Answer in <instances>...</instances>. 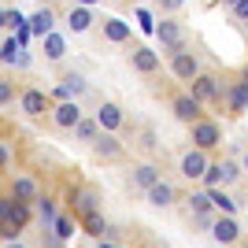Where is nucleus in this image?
Masks as SVG:
<instances>
[{
    "label": "nucleus",
    "mask_w": 248,
    "mask_h": 248,
    "mask_svg": "<svg viewBox=\"0 0 248 248\" xmlns=\"http://www.w3.org/2000/svg\"><path fill=\"white\" fill-rule=\"evenodd\" d=\"M26 218H30V204H26V200H19V197L4 200V222H0V233H4V237H15V233L26 226Z\"/></svg>",
    "instance_id": "obj_1"
},
{
    "label": "nucleus",
    "mask_w": 248,
    "mask_h": 248,
    "mask_svg": "<svg viewBox=\"0 0 248 248\" xmlns=\"http://www.w3.org/2000/svg\"><path fill=\"white\" fill-rule=\"evenodd\" d=\"M193 126V148H204V152H211L215 145H222V130H218V123H207V119H197Z\"/></svg>",
    "instance_id": "obj_2"
},
{
    "label": "nucleus",
    "mask_w": 248,
    "mask_h": 248,
    "mask_svg": "<svg viewBox=\"0 0 248 248\" xmlns=\"http://www.w3.org/2000/svg\"><path fill=\"white\" fill-rule=\"evenodd\" d=\"M170 71H174L178 82H193L200 74V63H197L193 52H174V56H170Z\"/></svg>",
    "instance_id": "obj_3"
},
{
    "label": "nucleus",
    "mask_w": 248,
    "mask_h": 248,
    "mask_svg": "<svg viewBox=\"0 0 248 248\" xmlns=\"http://www.w3.org/2000/svg\"><path fill=\"white\" fill-rule=\"evenodd\" d=\"M211 237L218 241V245H233V241L241 237V226L233 215H215V222H211Z\"/></svg>",
    "instance_id": "obj_4"
},
{
    "label": "nucleus",
    "mask_w": 248,
    "mask_h": 248,
    "mask_svg": "<svg viewBox=\"0 0 248 248\" xmlns=\"http://www.w3.org/2000/svg\"><path fill=\"white\" fill-rule=\"evenodd\" d=\"M207 163H211V159H207L204 148H193V152L182 155V174H186L189 182H200V178H204V170H207Z\"/></svg>",
    "instance_id": "obj_5"
},
{
    "label": "nucleus",
    "mask_w": 248,
    "mask_h": 248,
    "mask_svg": "<svg viewBox=\"0 0 248 248\" xmlns=\"http://www.w3.org/2000/svg\"><path fill=\"white\" fill-rule=\"evenodd\" d=\"M52 123L60 126V130H74V126L82 123V108H78V100H63L56 111H52Z\"/></svg>",
    "instance_id": "obj_6"
},
{
    "label": "nucleus",
    "mask_w": 248,
    "mask_h": 248,
    "mask_svg": "<svg viewBox=\"0 0 248 248\" xmlns=\"http://www.w3.org/2000/svg\"><path fill=\"white\" fill-rule=\"evenodd\" d=\"M155 33H159V41H163V52H186V37H182V26L178 22H163V26H155Z\"/></svg>",
    "instance_id": "obj_7"
},
{
    "label": "nucleus",
    "mask_w": 248,
    "mask_h": 248,
    "mask_svg": "<svg viewBox=\"0 0 248 248\" xmlns=\"http://www.w3.org/2000/svg\"><path fill=\"white\" fill-rule=\"evenodd\" d=\"M189 93L197 96L200 104H207V100H218V78H211V74H197V78L189 82Z\"/></svg>",
    "instance_id": "obj_8"
},
{
    "label": "nucleus",
    "mask_w": 248,
    "mask_h": 248,
    "mask_svg": "<svg viewBox=\"0 0 248 248\" xmlns=\"http://www.w3.org/2000/svg\"><path fill=\"white\" fill-rule=\"evenodd\" d=\"M174 115L182 119V123H197V115H200V100H197L193 93L174 96Z\"/></svg>",
    "instance_id": "obj_9"
},
{
    "label": "nucleus",
    "mask_w": 248,
    "mask_h": 248,
    "mask_svg": "<svg viewBox=\"0 0 248 248\" xmlns=\"http://www.w3.org/2000/svg\"><path fill=\"white\" fill-rule=\"evenodd\" d=\"M96 123H100V130L115 134V130L123 126V108H119V104H100V111H96Z\"/></svg>",
    "instance_id": "obj_10"
},
{
    "label": "nucleus",
    "mask_w": 248,
    "mask_h": 248,
    "mask_svg": "<svg viewBox=\"0 0 248 248\" xmlns=\"http://www.w3.org/2000/svg\"><path fill=\"white\" fill-rule=\"evenodd\" d=\"M0 63H8V67H11V63H15V67H26V63H30V56H26V48L11 37V41L0 45Z\"/></svg>",
    "instance_id": "obj_11"
},
{
    "label": "nucleus",
    "mask_w": 248,
    "mask_h": 248,
    "mask_svg": "<svg viewBox=\"0 0 248 248\" xmlns=\"http://www.w3.org/2000/svg\"><path fill=\"white\" fill-rule=\"evenodd\" d=\"M148 204H152V207H170V204H174V186L159 178V182L148 189Z\"/></svg>",
    "instance_id": "obj_12"
},
{
    "label": "nucleus",
    "mask_w": 248,
    "mask_h": 248,
    "mask_svg": "<svg viewBox=\"0 0 248 248\" xmlns=\"http://www.w3.org/2000/svg\"><path fill=\"white\" fill-rule=\"evenodd\" d=\"M159 178H163V174H159V167H155V163H141V167L134 170V186L148 193V189H152L155 182H159Z\"/></svg>",
    "instance_id": "obj_13"
},
{
    "label": "nucleus",
    "mask_w": 248,
    "mask_h": 248,
    "mask_svg": "<svg viewBox=\"0 0 248 248\" xmlns=\"http://www.w3.org/2000/svg\"><path fill=\"white\" fill-rule=\"evenodd\" d=\"M78 93H85V78L82 74H67V78L56 85V96H60V100H71V96H78Z\"/></svg>",
    "instance_id": "obj_14"
},
{
    "label": "nucleus",
    "mask_w": 248,
    "mask_h": 248,
    "mask_svg": "<svg viewBox=\"0 0 248 248\" xmlns=\"http://www.w3.org/2000/svg\"><path fill=\"white\" fill-rule=\"evenodd\" d=\"M134 71H141V74L159 71V56H155L152 48H137V52H134Z\"/></svg>",
    "instance_id": "obj_15"
},
{
    "label": "nucleus",
    "mask_w": 248,
    "mask_h": 248,
    "mask_svg": "<svg viewBox=\"0 0 248 248\" xmlns=\"http://www.w3.org/2000/svg\"><path fill=\"white\" fill-rule=\"evenodd\" d=\"M207 193H211V207H215L218 215H233V211H237V200L230 197V193H222V186H218V189H207Z\"/></svg>",
    "instance_id": "obj_16"
},
{
    "label": "nucleus",
    "mask_w": 248,
    "mask_h": 248,
    "mask_svg": "<svg viewBox=\"0 0 248 248\" xmlns=\"http://www.w3.org/2000/svg\"><path fill=\"white\" fill-rule=\"evenodd\" d=\"M22 111L26 115H45V93L41 89H26V93H22Z\"/></svg>",
    "instance_id": "obj_17"
},
{
    "label": "nucleus",
    "mask_w": 248,
    "mask_h": 248,
    "mask_svg": "<svg viewBox=\"0 0 248 248\" xmlns=\"http://www.w3.org/2000/svg\"><path fill=\"white\" fill-rule=\"evenodd\" d=\"M104 37L115 41V45H123L126 37H130V26H126L123 19H108V22H104Z\"/></svg>",
    "instance_id": "obj_18"
},
{
    "label": "nucleus",
    "mask_w": 248,
    "mask_h": 248,
    "mask_svg": "<svg viewBox=\"0 0 248 248\" xmlns=\"http://www.w3.org/2000/svg\"><path fill=\"white\" fill-rule=\"evenodd\" d=\"M93 148H96V155H104V159H115V155H119V141H115V134H108V130H104V137L93 141Z\"/></svg>",
    "instance_id": "obj_19"
},
{
    "label": "nucleus",
    "mask_w": 248,
    "mask_h": 248,
    "mask_svg": "<svg viewBox=\"0 0 248 248\" xmlns=\"http://www.w3.org/2000/svg\"><path fill=\"white\" fill-rule=\"evenodd\" d=\"M45 56L48 60H63L67 56V41H63L60 33H45Z\"/></svg>",
    "instance_id": "obj_20"
},
{
    "label": "nucleus",
    "mask_w": 248,
    "mask_h": 248,
    "mask_svg": "<svg viewBox=\"0 0 248 248\" xmlns=\"http://www.w3.org/2000/svg\"><path fill=\"white\" fill-rule=\"evenodd\" d=\"M89 22H93V11H89V8H74L71 19H67V26H71L74 33H85V30H89Z\"/></svg>",
    "instance_id": "obj_21"
},
{
    "label": "nucleus",
    "mask_w": 248,
    "mask_h": 248,
    "mask_svg": "<svg viewBox=\"0 0 248 248\" xmlns=\"http://www.w3.org/2000/svg\"><path fill=\"white\" fill-rule=\"evenodd\" d=\"M30 30L37 33V37H45V33H52V8H41L37 15L30 19Z\"/></svg>",
    "instance_id": "obj_22"
},
{
    "label": "nucleus",
    "mask_w": 248,
    "mask_h": 248,
    "mask_svg": "<svg viewBox=\"0 0 248 248\" xmlns=\"http://www.w3.org/2000/svg\"><path fill=\"white\" fill-rule=\"evenodd\" d=\"M11 197H19V200H37V186H33L30 178H15V189H11Z\"/></svg>",
    "instance_id": "obj_23"
},
{
    "label": "nucleus",
    "mask_w": 248,
    "mask_h": 248,
    "mask_svg": "<svg viewBox=\"0 0 248 248\" xmlns=\"http://www.w3.org/2000/svg\"><path fill=\"white\" fill-rule=\"evenodd\" d=\"M245 108H248V85L237 82L230 89V111H245Z\"/></svg>",
    "instance_id": "obj_24"
},
{
    "label": "nucleus",
    "mask_w": 248,
    "mask_h": 248,
    "mask_svg": "<svg viewBox=\"0 0 248 248\" xmlns=\"http://www.w3.org/2000/svg\"><path fill=\"white\" fill-rule=\"evenodd\" d=\"M200 211H211V193L207 189H200V193L189 197V215H200Z\"/></svg>",
    "instance_id": "obj_25"
},
{
    "label": "nucleus",
    "mask_w": 248,
    "mask_h": 248,
    "mask_svg": "<svg viewBox=\"0 0 248 248\" xmlns=\"http://www.w3.org/2000/svg\"><path fill=\"white\" fill-rule=\"evenodd\" d=\"M74 207H78L82 215H93V211H96V193H93V189L78 193V197H74Z\"/></svg>",
    "instance_id": "obj_26"
},
{
    "label": "nucleus",
    "mask_w": 248,
    "mask_h": 248,
    "mask_svg": "<svg viewBox=\"0 0 248 248\" xmlns=\"http://www.w3.org/2000/svg\"><path fill=\"white\" fill-rule=\"evenodd\" d=\"M85 233H93V237H104V233H111V230H108V222H104L100 215H85Z\"/></svg>",
    "instance_id": "obj_27"
},
{
    "label": "nucleus",
    "mask_w": 248,
    "mask_h": 248,
    "mask_svg": "<svg viewBox=\"0 0 248 248\" xmlns=\"http://www.w3.org/2000/svg\"><path fill=\"white\" fill-rule=\"evenodd\" d=\"M96 130H100V123H89V119H82V123L74 126V134L82 137V141H96Z\"/></svg>",
    "instance_id": "obj_28"
},
{
    "label": "nucleus",
    "mask_w": 248,
    "mask_h": 248,
    "mask_svg": "<svg viewBox=\"0 0 248 248\" xmlns=\"http://www.w3.org/2000/svg\"><path fill=\"white\" fill-rule=\"evenodd\" d=\"M52 230L60 233V241H71V237H74V222H71V218H63V215H56V222H52Z\"/></svg>",
    "instance_id": "obj_29"
},
{
    "label": "nucleus",
    "mask_w": 248,
    "mask_h": 248,
    "mask_svg": "<svg viewBox=\"0 0 248 248\" xmlns=\"http://www.w3.org/2000/svg\"><path fill=\"white\" fill-rule=\"evenodd\" d=\"M37 211H41V218H45V222H56V207H52V200L37 197Z\"/></svg>",
    "instance_id": "obj_30"
},
{
    "label": "nucleus",
    "mask_w": 248,
    "mask_h": 248,
    "mask_svg": "<svg viewBox=\"0 0 248 248\" xmlns=\"http://www.w3.org/2000/svg\"><path fill=\"white\" fill-rule=\"evenodd\" d=\"M137 22H141V30H145V33H155V22H152V15H148L145 8L137 11Z\"/></svg>",
    "instance_id": "obj_31"
},
{
    "label": "nucleus",
    "mask_w": 248,
    "mask_h": 248,
    "mask_svg": "<svg viewBox=\"0 0 248 248\" xmlns=\"http://www.w3.org/2000/svg\"><path fill=\"white\" fill-rule=\"evenodd\" d=\"M22 22H26V19H22L19 11H4V26H11V30H19Z\"/></svg>",
    "instance_id": "obj_32"
},
{
    "label": "nucleus",
    "mask_w": 248,
    "mask_h": 248,
    "mask_svg": "<svg viewBox=\"0 0 248 248\" xmlns=\"http://www.w3.org/2000/svg\"><path fill=\"white\" fill-rule=\"evenodd\" d=\"M30 33H33V30H30V22H22L19 30H15V41H19L22 48H26V41H30Z\"/></svg>",
    "instance_id": "obj_33"
},
{
    "label": "nucleus",
    "mask_w": 248,
    "mask_h": 248,
    "mask_svg": "<svg viewBox=\"0 0 248 248\" xmlns=\"http://www.w3.org/2000/svg\"><path fill=\"white\" fill-rule=\"evenodd\" d=\"M233 15H237V19H245V22H248V0H237V4H233Z\"/></svg>",
    "instance_id": "obj_34"
},
{
    "label": "nucleus",
    "mask_w": 248,
    "mask_h": 248,
    "mask_svg": "<svg viewBox=\"0 0 248 248\" xmlns=\"http://www.w3.org/2000/svg\"><path fill=\"white\" fill-rule=\"evenodd\" d=\"M8 100H11V85L0 82V104H8Z\"/></svg>",
    "instance_id": "obj_35"
},
{
    "label": "nucleus",
    "mask_w": 248,
    "mask_h": 248,
    "mask_svg": "<svg viewBox=\"0 0 248 248\" xmlns=\"http://www.w3.org/2000/svg\"><path fill=\"white\" fill-rule=\"evenodd\" d=\"M163 8H182V0H159Z\"/></svg>",
    "instance_id": "obj_36"
},
{
    "label": "nucleus",
    "mask_w": 248,
    "mask_h": 248,
    "mask_svg": "<svg viewBox=\"0 0 248 248\" xmlns=\"http://www.w3.org/2000/svg\"><path fill=\"white\" fill-rule=\"evenodd\" d=\"M0 167H8V148L0 145Z\"/></svg>",
    "instance_id": "obj_37"
},
{
    "label": "nucleus",
    "mask_w": 248,
    "mask_h": 248,
    "mask_svg": "<svg viewBox=\"0 0 248 248\" xmlns=\"http://www.w3.org/2000/svg\"><path fill=\"white\" fill-rule=\"evenodd\" d=\"M100 248H119V245H111V241H100Z\"/></svg>",
    "instance_id": "obj_38"
},
{
    "label": "nucleus",
    "mask_w": 248,
    "mask_h": 248,
    "mask_svg": "<svg viewBox=\"0 0 248 248\" xmlns=\"http://www.w3.org/2000/svg\"><path fill=\"white\" fill-rule=\"evenodd\" d=\"M78 4H82V8H89V4H96V0H78Z\"/></svg>",
    "instance_id": "obj_39"
},
{
    "label": "nucleus",
    "mask_w": 248,
    "mask_h": 248,
    "mask_svg": "<svg viewBox=\"0 0 248 248\" xmlns=\"http://www.w3.org/2000/svg\"><path fill=\"white\" fill-rule=\"evenodd\" d=\"M4 248H22V245H19V241H11V245H4Z\"/></svg>",
    "instance_id": "obj_40"
},
{
    "label": "nucleus",
    "mask_w": 248,
    "mask_h": 248,
    "mask_svg": "<svg viewBox=\"0 0 248 248\" xmlns=\"http://www.w3.org/2000/svg\"><path fill=\"white\" fill-rule=\"evenodd\" d=\"M0 222H4V200H0Z\"/></svg>",
    "instance_id": "obj_41"
},
{
    "label": "nucleus",
    "mask_w": 248,
    "mask_h": 248,
    "mask_svg": "<svg viewBox=\"0 0 248 248\" xmlns=\"http://www.w3.org/2000/svg\"><path fill=\"white\" fill-rule=\"evenodd\" d=\"M222 4H230V8H233V4H237V0H222Z\"/></svg>",
    "instance_id": "obj_42"
},
{
    "label": "nucleus",
    "mask_w": 248,
    "mask_h": 248,
    "mask_svg": "<svg viewBox=\"0 0 248 248\" xmlns=\"http://www.w3.org/2000/svg\"><path fill=\"white\" fill-rule=\"evenodd\" d=\"M241 82H245V85H248V71H245V78H241Z\"/></svg>",
    "instance_id": "obj_43"
},
{
    "label": "nucleus",
    "mask_w": 248,
    "mask_h": 248,
    "mask_svg": "<svg viewBox=\"0 0 248 248\" xmlns=\"http://www.w3.org/2000/svg\"><path fill=\"white\" fill-rule=\"evenodd\" d=\"M245 170H248V152H245Z\"/></svg>",
    "instance_id": "obj_44"
},
{
    "label": "nucleus",
    "mask_w": 248,
    "mask_h": 248,
    "mask_svg": "<svg viewBox=\"0 0 248 248\" xmlns=\"http://www.w3.org/2000/svg\"><path fill=\"white\" fill-rule=\"evenodd\" d=\"M0 26H4V11H0Z\"/></svg>",
    "instance_id": "obj_45"
},
{
    "label": "nucleus",
    "mask_w": 248,
    "mask_h": 248,
    "mask_svg": "<svg viewBox=\"0 0 248 248\" xmlns=\"http://www.w3.org/2000/svg\"><path fill=\"white\" fill-rule=\"evenodd\" d=\"M218 248H230V245H218Z\"/></svg>",
    "instance_id": "obj_46"
}]
</instances>
